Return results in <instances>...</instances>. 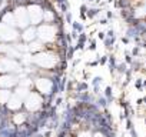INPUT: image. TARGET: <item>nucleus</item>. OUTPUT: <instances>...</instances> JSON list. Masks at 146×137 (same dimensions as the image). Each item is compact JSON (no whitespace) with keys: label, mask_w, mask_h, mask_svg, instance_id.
<instances>
[{"label":"nucleus","mask_w":146,"mask_h":137,"mask_svg":"<svg viewBox=\"0 0 146 137\" xmlns=\"http://www.w3.org/2000/svg\"><path fill=\"white\" fill-rule=\"evenodd\" d=\"M57 137H112L102 113L92 104H78L73 109Z\"/></svg>","instance_id":"1"},{"label":"nucleus","mask_w":146,"mask_h":137,"mask_svg":"<svg viewBox=\"0 0 146 137\" xmlns=\"http://www.w3.org/2000/svg\"><path fill=\"white\" fill-rule=\"evenodd\" d=\"M136 12H139V13H136V16L139 17H146V0H142L140 2V6L137 7V10Z\"/></svg>","instance_id":"2"}]
</instances>
